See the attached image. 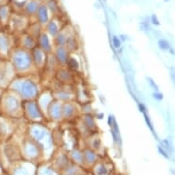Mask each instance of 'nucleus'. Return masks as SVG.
<instances>
[{"label": "nucleus", "mask_w": 175, "mask_h": 175, "mask_svg": "<svg viewBox=\"0 0 175 175\" xmlns=\"http://www.w3.org/2000/svg\"><path fill=\"white\" fill-rule=\"evenodd\" d=\"M151 21H152V23L155 24V25H159V22L157 17H156L155 15H152V16H151Z\"/></svg>", "instance_id": "nucleus-6"}, {"label": "nucleus", "mask_w": 175, "mask_h": 175, "mask_svg": "<svg viewBox=\"0 0 175 175\" xmlns=\"http://www.w3.org/2000/svg\"><path fill=\"white\" fill-rule=\"evenodd\" d=\"M37 9H38V5H37L36 2L31 1V2H30V3L28 4V6H27V10H28L29 12H30V13L35 12Z\"/></svg>", "instance_id": "nucleus-2"}, {"label": "nucleus", "mask_w": 175, "mask_h": 175, "mask_svg": "<svg viewBox=\"0 0 175 175\" xmlns=\"http://www.w3.org/2000/svg\"><path fill=\"white\" fill-rule=\"evenodd\" d=\"M113 43H114V46H115L116 48H118V47L120 46V41H119V39H118L117 37H114V38H113Z\"/></svg>", "instance_id": "nucleus-4"}, {"label": "nucleus", "mask_w": 175, "mask_h": 175, "mask_svg": "<svg viewBox=\"0 0 175 175\" xmlns=\"http://www.w3.org/2000/svg\"><path fill=\"white\" fill-rule=\"evenodd\" d=\"M153 95H154V97H155V98H157V99H159V100L162 99V95H161V94H154Z\"/></svg>", "instance_id": "nucleus-9"}, {"label": "nucleus", "mask_w": 175, "mask_h": 175, "mask_svg": "<svg viewBox=\"0 0 175 175\" xmlns=\"http://www.w3.org/2000/svg\"><path fill=\"white\" fill-rule=\"evenodd\" d=\"M150 85L154 87V89H157V86H156V85L152 82V80H150Z\"/></svg>", "instance_id": "nucleus-10"}, {"label": "nucleus", "mask_w": 175, "mask_h": 175, "mask_svg": "<svg viewBox=\"0 0 175 175\" xmlns=\"http://www.w3.org/2000/svg\"><path fill=\"white\" fill-rule=\"evenodd\" d=\"M41 175H52V173H51V172H50V171L44 170V171H42V173H41Z\"/></svg>", "instance_id": "nucleus-8"}, {"label": "nucleus", "mask_w": 175, "mask_h": 175, "mask_svg": "<svg viewBox=\"0 0 175 175\" xmlns=\"http://www.w3.org/2000/svg\"><path fill=\"white\" fill-rule=\"evenodd\" d=\"M159 47L161 48V49H163V50H166V49H169V44H168V42L167 41H165V40H159Z\"/></svg>", "instance_id": "nucleus-3"}, {"label": "nucleus", "mask_w": 175, "mask_h": 175, "mask_svg": "<svg viewBox=\"0 0 175 175\" xmlns=\"http://www.w3.org/2000/svg\"><path fill=\"white\" fill-rule=\"evenodd\" d=\"M37 10H38V16H39V18L42 22L46 21L47 18H48V12H47L46 7L41 6V7H38Z\"/></svg>", "instance_id": "nucleus-1"}, {"label": "nucleus", "mask_w": 175, "mask_h": 175, "mask_svg": "<svg viewBox=\"0 0 175 175\" xmlns=\"http://www.w3.org/2000/svg\"><path fill=\"white\" fill-rule=\"evenodd\" d=\"M106 173H107V171H106L105 167H101L100 169H98V174L99 175H104Z\"/></svg>", "instance_id": "nucleus-5"}, {"label": "nucleus", "mask_w": 175, "mask_h": 175, "mask_svg": "<svg viewBox=\"0 0 175 175\" xmlns=\"http://www.w3.org/2000/svg\"><path fill=\"white\" fill-rule=\"evenodd\" d=\"M15 175H28L27 172H25L24 170H18L16 173H15Z\"/></svg>", "instance_id": "nucleus-7"}]
</instances>
